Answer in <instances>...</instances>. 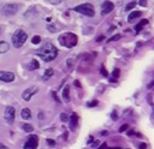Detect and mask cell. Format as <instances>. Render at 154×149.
Returning <instances> with one entry per match:
<instances>
[{"mask_svg":"<svg viewBox=\"0 0 154 149\" xmlns=\"http://www.w3.org/2000/svg\"><path fill=\"white\" fill-rule=\"evenodd\" d=\"M113 9H114V4L110 0H105L101 4V15L102 16L108 15V13H111V11H113Z\"/></svg>","mask_w":154,"mask_h":149,"instance_id":"ba28073f","label":"cell"},{"mask_svg":"<svg viewBox=\"0 0 154 149\" xmlns=\"http://www.w3.org/2000/svg\"><path fill=\"white\" fill-rule=\"evenodd\" d=\"M70 122H71V124H70V129H71L72 131H75V130L77 129V126H78V114H77V113H72Z\"/></svg>","mask_w":154,"mask_h":149,"instance_id":"8fae6325","label":"cell"},{"mask_svg":"<svg viewBox=\"0 0 154 149\" xmlns=\"http://www.w3.org/2000/svg\"><path fill=\"white\" fill-rule=\"evenodd\" d=\"M102 40H104V36L101 35V36H98V39H96V41H98V42H100V41H102Z\"/></svg>","mask_w":154,"mask_h":149,"instance_id":"d590c367","label":"cell"},{"mask_svg":"<svg viewBox=\"0 0 154 149\" xmlns=\"http://www.w3.org/2000/svg\"><path fill=\"white\" fill-rule=\"evenodd\" d=\"M63 0H47V3H50L52 5H58V4H60Z\"/></svg>","mask_w":154,"mask_h":149,"instance_id":"d4e9b609","label":"cell"},{"mask_svg":"<svg viewBox=\"0 0 154 149\" xmlns=\"http://www.w3.org/2000/svg\"><path fill=\"white\" fill-rule=\"evenodd\" d=\"M73 10H75L76 12H78V13L86 15V16H88V17H94V15H95L94 6L92 5V4H89V3H86V4H81V5L76 6Z\"/></svg>","mask_w":154,"mask_h":149,"instance_id":"277c9868","label":"cell"},{"mask_svg":"<svg viewBox=\"0 0 154 149\" xmlns=\"http://www.w3.org/2000/svg\"><path fill=\"white\" fill-rule=\"evenodd\" d=\"M38 145V137L36 135H31L30 137L28 138L27 143L24 144V149H36Z\"/></svg>","mask_w":154,"mask_h":149,"instance_id":"52a82bcc","label":"cell"},{"mask_svg":"<svg viewBox=\"0 0 154 149\" xmlns=\"http://www.w3.org/2000/svg\"><path fill=\"white\" fill-rule=\"evenodd\" d=\"M21 117H22L23 119H25V120L30 119L31 118V112H30V110L29 108H23L22 112H21Z\"/></svg>","mask_w":154,"mask_h":149,"instance_id":"9a60e30c","label":"cell"},{"mask_svg":"<svg viewBox=\"0 0 154 149\" xmlns=\"http://www.w3.org/2000/svg\"><path fill=\"white\" fill-rule=\"evenodd\" d=\"M37 91H38L37 87H30V88L25 89V90H24V91L22 93L23 100H25V101H29V100L31 99V97H33V96L36 94Z\"/></svg>","mask_w":154,"mask_h":149,"instance_id":"30bf717a","label":"cell"},{"mask_svg":"<svg viewBox=\"0 0 154 149\" xmlns=\"http://www.w3.org/2000/svg\"><path fill=\"white\" fill-rule=\"evenodd\" d=\"M28 36H27V33H24L22 29H17L16 31L13 33L12 35V43L16 48H21L23 44L25 43L27 41Z\"/></svg>","mask_w":154,"mask_h":149,"instance_id":"3957f363","label":"cell"},{"mask_svg":"<svg viewBox=\"0 0 154 149\" xmlns=\"http://www.w3.org/2000/svg\"><path fill=\"white\" fill-rule=\"evenodd\" d=\"M0 33H1V31H0Z\"/></svg>","mask_w":154,"mask_h":149,"instance_id":"60d3db41","label":"cell"},{"mask_svg":"<svg viewBox=\"0 0 154 149\" xmlns=\"http://www.w3.org/2000/svg\"><path fill=\"white\" fill-rule=\"evenodd\" d=\"M153 87H154V81H153V82H150L148 85H147V88H148V89H152Z\"/></svg>","mask_w":154,"mask_h":149,"instance_id":"e575fe53","label":"cell"},{"mask_svg":"<svg viewBox=\"0 0 154 149\" xmlns=\"http://www.w3.org/2000/svg\"><path fill=\"white\" fill-rule=\"evenodd\" d=\"M138 149H147V144L144 143V142H142V143H138Z\"/></svg>","mask_w":154,"mask_h":149,"instance_id":"f546056e","label":"cell"},{"mask_svg":"<svg viewBox=\"0 0 154 149\" xmlns=\"http://www.w3.org/2000/svg\"><path fill=\"white\" fill-rule=\"evenodd\" d=\"M22 129L24 130V131H27V132H31V131L34 130V126L33 125H30V124H23Z\"/></svg>","mask_w":154,"mask_h":149,"instance_id":"d6986e66","label":"cell"},{"mask_svg":"<svg viewBox=\"0 0 154 149\" xmlns=\"http://www.w3.org/2000/svg\"><path fill=\"white\" fill-rule=\"evenodd\" d=\"M112 119H113V120H117V112H116V111L112 112Z\"/></svg>","mask_w":154,"mask_h":149,"instance_id":"836d02e7","label":"cell"},{"mask_svg":"<svg viewBox=\"0 0 154 149\" xmlns=\"http://www.w3.org/2000/svg\"><path fill=\"white\" fill-rule=\"evenodd\" d=\"M121 34H117V35H114L113 37H111L110 40H108V42H111V41H118V40H121Z\"/></svg>","mask_w":154,"mask_h":149,"instance_id":"603a6c76","label":"cell"},{"mask_svg":"<svg viewBox=\"0 0 154 149\" xmlns=\"http://www.w3.org/2000/svg\"><path fill=\"white\" fill-rule=\"evenodd\" d=\"M142 16V12L141 11H132L130 12V15L128 16V22H134L136 18H140V17Z\"/></svg>","mask_w":154,"mask_h":149,"instance_id":"7c38bea8","label":"cell"},{"mask_svg":"<svg viewBox=\"0 0 154 149\" xmlns=\"http://www.w3.org/2000/svg\"><path fill=\"white\" fill-rule=\"evenodd\" d=\"M0 149H9V148H7V147H5L3 143H0Z\"/></svg>","mask_w":154,"mask_h":149,"instance_id":"f35d334b","label":"cell"},{"mask_svg":"<svg viewBox=\"0 0 154 149\" xmlns=\"http://www.w3.org/2000/svg\"><path fill=\"white\" fill-rule=\"evenodd\" d=\"M75 85H76L77 88H81V84H80V82H78V81H75Z\"/></svg>","mask_w":154,"mask_h":149,"instance_id":"74e56055","label":"cell"},{"mask_svg":"<svg viewBox=\"0 0 154 149\" xmlns=\"http://www.w3.org/2000/svg\"><path fill=\"white\" fill-rule=\"evenodd\" d=\"M53 73H54V71H53V69H47L46 71H45L44 73V79L46 81V79H48V78H51L52 76H53Z\"/></svg>","mask_w":154,"mask_h":149,"instance_id":"ac0fdd59","label":"cell"},{"mask_svg":"<svg viewBox=\"0 0 154 149\" xmlns=\"http://www.w3.org/2000/svg\"><path fill=\"white\" fill-rule=\"evenodd\" d=\"M60 119H61V122H67V119H69V118H67V116H66L65 113H61Z\"/></svg>","mask_w":154,"mask_h":149,"instance_id":"f1b7e54d","label":"cell"},{"mask_svg":"<svg viewBox=\"0 0 154 149\" xmlns=\"http://www.w3.org/2000/svg\"><path fill=\"white\" fill-rule=\"evenodd\" d=\"M58 41H59V43L61 46H64L66 48H72V47H75L78 42V37H77L76 34L73 33H63L58 37Z\"/></svg>","mask_w":154,"mask_h":149,"instance_id":"7a4b0ae2","label":"cell"},{"mask_svg":"<svg viewBox=\"0 0 154 149\" xmlns=\"http://www.w3.org/2000/svg\"><path fill=\"white\" fill-rule=\"evenodd\" d=\"M47 144H48L50 147H52V148H53V147H55V141H54V139H51V138H48V139H47Z\"/></svg>","mask_w":154,"mask_h":149,"instance_id":"cb8c5ba5","label":"cell"},{"mask_svg":"<svg viewBox=\"0 0 154 149\" xmlns=\"http://www.w3.org/2000/svg\"><path fill=\"white\" fill-rule=\"evenodd\" d=\"M38 67H40V64H38V61L36 60V59H33V60L30 61V64H29L28 69L33 71V70H37Z\"/></svg>","mask_w":154,"mask_h":149,"instance_id":"2e32d148","label":"cell"},{"mask_svg":"<svg viewBox=\"0 0 154 149\" xmlns=\"http://www.w3.org/2000/svg\"><path fill=\"white\" fill-rule=\"evenodd\" d=\"M30 13H33V15H36L37 12H36V10H35L34 7H31V9H30L29 11H28V12H25V13H24V16H25V17H29V15H30Z\"/></svg>","mask_w":154,"mask_h":149,"instance_id":"7402d4cb","label":"cell"},{"mask_svg":"<svg viewBox=\"0 0 154 149\" xmlns=\"http://www.w3.org/2000/svg\"><path fill=\"white\" fill-rule=\"evenodd\" d=\"M128 127H129V125H128V124H124V125H122V127L119 129V132H124L125 130H128Z\"/></svg>","mask_w":154,"mask_h":149,"instance_id":"83f0119b","label":"cell"},{"mask_svg":"<svg viewBox=\"0 0 154 149\" xmlns=\"http://www.w3.org/2000/svg\"><path fill=\"white\" fill-rule=\"evenodd\" d=\"M48 30L52 31V33H55V31H57V28H55L54 25H48Z\"/></svg>","mask_w":154,"mask_h":149,"instance_id":"d6a6232c","label":"cell"},{"mask_svg":"<svg viewBox=\"0 0 154 149\" xmlns=\"http://www.w3.org/2000/svg\"><path fill=\"white\" fill-rule=\"evenodd\" d=\"M61 96H63V99L65 100V102H69V101H70V87H69V85H66L65 88L63 89Z\"/></svg>","mask_w":154,"mask_h":149,"instance_id":"4fadbf2b","label":"cell"},{"mask_svg":"<svg viewBox=\"0 0 154 149\" xmlns=\"http://www.w3.org/2000/svg\"><path fill=\"white\" fill-rule=\"evenodd\" d=\"M110 149H121L119 147H114V148H110Z\"/></svg>","mask_w":154,"mask_h":149,"instance_id":"ab89813d","label":"cell"},{"mask_svg":"<svg viewBox=\"0 0 154 149\" xmlns=\"http://www.w3.org/2000/svg\"><path fill=\"white\" fill-rule=\"evenodd\" d=\"M31 42H33L34 44H38L40 42H41V37H40L38 35H35L33 39H31Z\"/></svg>","mask_w":154,"mask_h":149,"instance_id":"44dd1931","label":"cell"},{"mask_svg":"<svg viewBox=\"0 0 154 149\" xmlns=\"http://www.w3.org/2000/svg\"><path fill=\"white\" fill-rule=\"evenodd\" d=\"M4 118H5V120L9 124H12L15 122V118H16V110H15V107L7 106L5 108V112H4Z\"/></svg>","mask_w":154,"mask_h":149,"instance_id":"8992f818","label":"cell"},{"mask_svg":"<svg viewBox=\"0 0 154 149\" xmlns=\"http://www.w3.org/2000/svg\"><path fill=\"white\" fill-rule=\"evenodd\" d=\"M148 23H149L148 19H142V21H141V22L136 25V33H140V31L143 29V27H144V25H147Z\"/></svg>","mask_w":154,"mask_h":149,"instance_id":"e0dca14e","label":"cell"},{"mask_svg":"<svg viewBox=\"0 0 154 149\" xmlns=\"http://www.w3.org/2000/svg\"><path fill=\"white\" fill-rule=\"evenodd\" d=\"M10 49V44L6 41H0V54H4L6 52H9Z\"/></svg>","mask_w":154,"mask_h":149,"instance_id":"5bb4252c","label":"cell"},{"mask_svg":"<svg viewBox=\"0 0 154 149\" xmlns=\"http://www.w3.org/2000/svg\"><path fill=\"white\" fill-rule=\"evenodd\" d=\"M16 79V75L10 71H0V81L1 82H13Z\"/></svg>","mask_w":154,"mask_h":149,"instance_id":"9c48e42d","label":"cell"},{"mask_svg":"<svg viewBox=\"0 0 154 149\" xmlns=\"http://www.w3.org/2000/svg\"><path fill=\"white\" fill-rule=\"evenodd\" d=\"M18 11V5L17 4H6L1 9V13L4 16H13Z\"/></svg>","mask_w":154,"mask_h":149,"instance_id":"5b68a950","label":"cell"},{"mask_svg":"<svg viewBox=\"0 0 154 149\" xmlns=\"http://www.w3.org/2000/svg\"><path fill=\"white\" fill-rule=\"evenodd\" d=\"M99 104V101L98 100H94V101H90V102H88V107H95V106Z\"/></svg>","mask_w":154,"mask_h":149,"instance_id":"484cf974","label":"cell"},{"mask_svg":"<svg viewBox=\"0 0 154 149\" xmlns=\"http://www.w3.org/2000/svg\"><path fill=\"white\" fill-rule=\"evenodd\" d=\"M138 5L146 7V6H147V0H140V1H138Z\"/></svg>","mask_w":154,"mask_h":149,"instance_id":"4dcf8cb0","label":"cell"},{"mask_svg":"<svg viewBox=\"0 0 154 149\" xmlns=\"http://www.w3.org/2000/svg\"><path fill=\"white\" fill-rule=\"evenodd\" d=\"M36 54L42 59L46 63H50V61L54 60L58 55V49L53 43L51 42H46V43L40 48V49L36 51Z\"/></svg>","mask_w":154,"mask_h":149,"instance_id":"6da1fadb","label":"cell"},{"mask_svg":"<svg viewBox=\"0 0 154 149\" xmlns=\"http://www.w3.org/2000/svg\"><path fill=\"white\" fill-rule=\"evenodd\" d=\"M135 5H136L135 3H130V4H128V5H127L125 10H127V11H130L131 9H134V7H135Z\"/></svg>","mask_w":154,"mask_h":149,"instance_id":"4316f807","label":"cell"},{"mask_svg":"<svg viewBox=\"0 0 154 149\" xmlns=\"http://www.w3.org/2000/svg\"><path fill=\"white\" fill-rule=\"evenodd\" d=\"M100 72L104 75V76H107L108 73H107V71H106V69H105V66H101V69H100Z\"/></svg>","mask_w":154,"mask_h":149,"instance_id":"1f68e13d","label":"cell"},{"mask_svg":"<svg viewBox=\"0 0 154 149\" xmlns=\"http://www.w3.org/2000/svg\"><path fill=\"white\" fill-rule=\"evenodd\" d=\"M119 75H121V70H119V69H114V70H113V72H112L113 79H117V78L119 77Z\"/></svg>","mask_w":154,"mask_h":149,"instance_id":"ffe728a7","label":"cell"},{"mask_svg":"<svg viewBox=\"0 0 154 149\" xmlns=\"http://www.w3.org/2000/svg\"><path fill=\"white\" fill-rule=\"evenodd\" d=\"M106 145H107L106 143H102V144H101V147H99L98 149H106Z\"/></svg>","mask_w":154,"mask_h":149,"instance_id":"8d00e7d4","label":"cell"}]
</instances>
